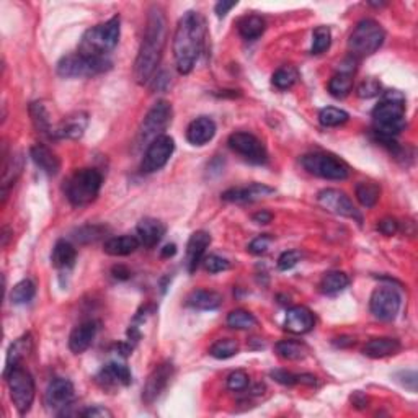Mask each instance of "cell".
<instances>
[{
  "label": "cell",
  "mask_w": 418,
  "mask_h": 418,
  "mask_svg": "<svg viewBox=\"0 0 418 418\" xmlns=\"http://www.w3.org/2000/svg\"><path fill=\"white\" fill-rule=\"evenodd\" d=\"M76 399V390H74V384L66 378H54L47 384L45 402L47 409L56 412V414H62L67 407Z\"/></svg>",
  "instance_id": "9a60e30c"
},
{
  "label": "cell",
  "mask_w": 418,
  "mask_h": 418,
  "mask_svg": "<svg viewBox=\"0 0 418 418\" xmlns=\"http://www.w3.org/2000/svg\"><path fill=\"white\" fill-rule=\"evenodd\" d=\"M248 384H250V378H248L245 371H240V369L231 373L229 378H227V388L234 390V393H243L248 388Z\"/></svg>",
  "instance_id": "bcb514c9"
},
{
  "label": "cell",
  "mask_w": 418,
  "mask_h": 418,
  "mask_svg": "<svg viewBox=\"0 0 418 418\" xmlns=\"http://www.w3.org/2000/svg\"><path fill=\"white\" fill-rule=\"evenodd\" d=\"M317 203L332 214L342 216V218H350L356 222L363 221L361 214H359V211L354 208L350 197L337 188L322 190V192L317 195Z\"/></svg>",
  "instance_id": "5bb4252c"
},
{
  "label": "cell",
  "mask_w": 418,
  "mask_h": 418,
  "mask_svg": "<svg viewBox=\"0 0 418 418\" xmlns=\"http://www.w3.org/2000/svg\"><path fill=\"white\" fill-rule=\"evenodd\" d=\"M274 350H277V354L279 358L288 359V361H301V359L308 356V347H306L304 343L294 340L278 342Z\"/></svg>",
  "instance_id": "e575fe53"
},
{
  "label": "cell",
  "mask_w": 418,
  "mask_h": 418,
  "mask_svg": "<svg viewBox=\"0 0 418 418\" xmlns=\"http://www.w3.org/2000/svg\"><path fill=\"white\" fill-rule=\"evenodd\" d=\"M239 353V343L234 338H222L209 348V354L216 359H229Z\"/></svg>",
  "instance_id": "b9f144b4"
},
{
  "label": "cell",
  "mask_w": 418,
  "mask_h": 418,
  "mask_svg": "<svg viewBox=\"0 0 418 418\" xmlns=\"http://www.w3.org/2000/svg\"><path fill=\"white\" fill-rule=\"evenodd\" d=\"M110 69L111 61L108 57H92L81 54V52L64 56L57 62V74L64 79L95 77L103 72H108Z\"/></svg>",
  "instance_id": "ba28073f"
},
{
  "label": "cell",
  "mask_w": 418,
  "mask_h": 418,
  "mask_svg": "<svg viewBox=\"0 0 418 418\" xmlns=\"http://www.w3.org/2000/svg\"><path fill=\"white\" fill-rule=\"evenodd\" d=\"M273 193L274 188L272 187H267L263 183H252L248 187L227 190V192L222 193V199L227 201V203H253V201L269 197Z\"/></svg>",
  "instance_id": "44dd1931"
},
{
  "label": "cell",
  "mask_w": 418,
  "mask_h": 418,
  "mask_svg": "<svg viewBox=\"0 0 418 418\" xmlns=\"http://www.w3.org/2000/svg\"><path fill=\"white\" fill-rule=\"evenodd\" d=\"M33 352V337L31 333H25L20 338H17L12 345H10L7 352V359H5V369L4 373L10 371L15 366H20L23 363V359Z\"/></svg>",
  "instance_id": "83f0119b"
},
{
  "label": "cell",
  "mask_w": 418,
  "mask_h": 418,
  "mask_svg": "<svg viewBox=\"0 0 418 418\" xmlns=\"http://www.w3.org/2000/svg\"><path fill=\"white\" fill-rule=\"evenodd\" d=\"M303 167L312 175L325 180H347L350 177V167L342 158L327 152H312L301 158Z\"/></svg>",
  "instance_id": "30bf717a"
},
{
  "label": "cell",
  "mask_w": 418,
  "mask_h": 418,
  "mask_svg": "<svg viewBox=\"0 0 418 418\" xmlns=\"http://www.w3.org/2000/svg\"><path fill=\"white\" fill-rule=\"evenodd\" d=\"M348 284H350V278H348L347 273L329 272L322 277L319 288L322 293L327 296H337L340 294L342 291H345L348 288Z\"/></svg>",
  "instance_id": "836d02e7"
},
{
  "label": "cell",
  "mask_w": 418,
  "mask_h": 418,
  "mask_svg": "<svg viewBox=\"0 0 418 418\" xmlns=\"http://www.w3.org/2000/svg\"><path fill=\"white\" fill-rule=\"evenodd\" d=\"M23 170V156L20 152H15L10 157L5 158L4 163V170H2V201L7 199V195L10 192V188L17 183L18 177L22 175Z\"/></svg>",
  "instance_id": "f1b7e54d"
},
{
  "label": "cell",
  "mask_w": 418,
  "mask_h": 418,
  "mask_svg": "<svg viewBox=\"0 0 418 418\" xmlns=\"http://www.w3.org/2000/svg\"><path fill=\"white\" fill-rule=\"evenodd\" d=\"M227 325L236 330H248L257 325V319L252 312L245 309H236L227 315Z\"/></svg>",
  "instance_id": "f35d334b"
},
{
  "label": "cell",
  "mask_w": 418,
  "mask_h": 418,
  "mask_svg": "<svg viewBox=\"0 0 418 418\" xmlns=\"http://www.w3.org/2000/svg\"><path fill=\"white\" fill-rule=\"evenodd\" d=\"M136 232L141 245L152 248L162 240L163 236H166V226H163L162 221H158L156 218H144L137 222Z\"/></svg>",
  "instance_id": "d4e9b609"
},
{
  "label": "cell",
  "mask_w": 418,
  "mask_h": 418,
  "mask_svg": "<svg viewBox=\"0 0 418 418\" xmlns=\"http://www.w3.org/2000/svg\"><path fill=\"white\" fill-rule=\"evenodd\" d=\"M2 234H4V236H2V245H4V247H7V243H8V229H7V227H5Z\"/></svg>",
  "instance_id": "94428289"
},
{
  "label": "cell",
  "mask_w": 418,
  "mask_h": 418,
  "mask_svg": "<svg viewBox=\"0 0 418 418\" xmlns=\"http://www.w3.org/2000/svg\"><path fill=\"white\" fill-rule=\"evenodd\" d=\"M350 120V115L345 110L335 108V107H327L322 108L319 113V121L325 128H337V126L345 124Z\"/></svg>",
  "instance_id": "ab89813d"
},
{
  "label": "cell",
  "mask_w": 418,
  "mask_h": 418,
  "mask_svg": "<svg viewBox=\"0 0 418 418\" xmlns=\"http://www.w3.org/2000/svg\"><path fill=\"white\" fill-rule=\"evenodd\" d=\"M175 151V141L170 136L163 134L157 137L147 146L141 162V172L142 173H154L161 170L167 166V162L170 161V157Z\"/></svg>",
  "instance_id": "4fadbf2b"
},
{
  "label": "cell",
  "mask_w": 418,
  "mask_h": 418,
  "mask_svg": "<svg viewBox=\"0 0 418 418\" xmlns=\"http://www.w3.org/2000/svg\"><path fill=\"white\" fill-rule=\"evenodd\" d=\"M173 373H175V368L168 361L161 363L158 366L152 369V373L147 376L144 389H142V400H144V404H154L158 397L162 395L163 390L167 389L168 383L173 378Z\"/></svg>",
  "instance_id": "2e32d148"
},
{
  "label": "cell",
  "mask_w": 418,
  "mask_h": 418,
  "mask_svg": "<svg viewBox=\"0 0 418 418\" xmlns=\"http://www.w3.org/2000/svg\"><path fill=\"white\" fill-rule=\"evenodd\" d=\"M97 332L98 324L93 320L82 322L81 325H77L71 332V337H69V348H71V352L76 354L87 352L92 347L95 337H97Z\"/></svg>",
  "instance_id": "603a6c76"
},
{
  "label": "cell",
  "mask_w": 418,
  "mask_h": 418,
  "mask_svg": "<svg viewBox=\"0 0 418 418\" xmlns=\"http://www.w3.org/2000/svg\"><path fill=\"white\" fill-rule=\"evenodd\" d=\"M30 157L35 162V166L43 170L46 175L54 177L57 172L61 170V161L56 156V152H52L50 147L45 144H36L30 149Z\"/></svg>",
  "instance_id": "484cf974"
},
{
  "label": "cell",
  "mask_w": 418,
  "mask_h": 418,
  "mask_svg": "<svg viewBox=\"0 0 418 418\" xmlns=\"http://www.w3.org/2000/svg\"><path fill=\"white\" fill-rule=\"evenodd\" d=\"M402 298L393 286H379L373 291L369 299V309L378 320L390 322L399 314Z\"/></svg>",
  "instance_id": "8fae6325"
},
{
  "label": "cell",
  "mask_w": 418,
  "mask_h": 418,
  "mask_svg": "<svg viewBox=\"0 0 418 418\" xmlns=\"http://www.w3.org/2000/svg\"><path fill=\"white\" fill-rule=\"evenodd\" d=\"M227 144L236 154L242 156L247 162L257 163V166H262L268 161V152L265 149L263 142L258 139L257 136L250 134V132L245 131H237L234 134L229 136V141Z\"/></svg>",
  "instance_id": "7c38bea8"
},
{
  "label": "cell",
  "mask_w": 418,
  "mask_h": 418,
  "mask_svg": "<svg viewBox=\"0 0 418 418\" xmlns=\"http://www.w3.org/2000/svg\"><path fill=\"white\" fill-rule=\"evenodd\" d=\"M405 124V97L397 90H389L373 110L374 134L378 136L379 142L393 141L404 131Z\"/></svg>",
  "instance_id": "3957f363"
},
{
  "label": "cell",
  "mask_w": 418,
  "mask_h": 418,
  "mask_svg": "<svg viewBox=\"0 0 418 418\" xmlns=\"http://www.w3.org/2000/svg\"><path fill=\"white\" fill-rule=\"evenodd\" d=\"M167 43V17L161 5H152L147 12V22L142 43L134 62V79L139 86L152 81L161 64Z\"/></svg>",
  "instance_id": "6da1fadb"
},
{
  "label": "cell",
  "mask_w": 418,
  "mask_h": 418,
  "mask_svg": "<svg viewBox=\"0 0 418 418\" xmlns=\"http://www.w3.org/2000/svg\"><path fill=\"white\" fill-rule=\"evenodd\" d=\"M172 105L166 102V100H158L154 107L147 111L144 120H142L139 132H137V144L149 146L157 137L163 136V132L167 131L172 123Z\"/></svg>",
  "instance_id": "9c48e42d"
},
{
  "label": "cell",
  "mask_w": 418,
  "mask_h": 418,
  "mask_svg": "<svg viewBox=\"0 0 418 418\" xmlns=\"http://www.w3.org/2000/svg\"><path fill=\"white\" fill-rule=\"evenodd\" d=\"M206 38V22L203 15L195 10L183 13L178 20L175 35H173V56L180 74L187 76L193 71L198 57L203 51Z\"/></svg>",
  "instance_id": "7a4b0ae2"
},
{
  "label": "cell",
  "mask_w": 418,
  "mask_h": 418,
  "mask_svg": "<svg viewBox=\"0 0 418 418\" xmlns=\"http://www.w3.org/2000/svg\"><path fill=\"white\" fill-rule=\"evenodd\" d=\"M298 384L317 385L319 384V379H317L314 374H298Z\"/></svg>",
  "instance_id": "680465c9"
},
{
  "label": "cell",
  "mask_w": 418,
  "mask_h": 418,
  "mask_svg": "<svg viewBox=\"0 0 418 418\" xmlns=\"http://www.w3.org/2000/svg\"><path fill=\"white\" fill-rule=\"evenodd\" d=\"M381 90H383V87H381V82L378 79L369 77L366 81L359 83L356 88V95L359 98H374L378 97V95H381Z\"/></svg>",
  "instance_id": "f6af8a7d"
},
{
  "label": "cell",
  "mask_w": 418,
  "mask_h": 418,
  "mask_svg": "<svg viewBox=\"0 0 418 418\" xmlns=\"http://www.w3.org/2000/svg\"><path fill=\"white\" fill-rule=\"evenodd\" d=\"M88 126V115L86 111H76L67 115L52 128V139H79L83 136Z\"/></svg>",
  "instance_id": "e0dca14e"
},
{
  "label": "cell",
  "mask_w": 418,
  "mask_h": 418,
  "mask_svg": "<svg viewBox=\"0 0 418 418\" xmlns=\"http://www.w3.org/2000/svg\"><path fill=\"white\" fill-rule=\"evenodd\" d=\"M236 5H237V2H226V0H222V2L216 4L214 12H216V15H218L219 18H222V17H226V15L231 12V10L234 8Z\"/></svg>",
  "instance_id": "db71d44e"
},
{
  "label": "cell",
  "mask_w": 418,
  "mask_h": 418,
  "mask_svg": "<svg viewBox=\"0 0 418 418\" xmlns=\"http://www.w3.org/2000/svg\"><path fill=\"white\" fill-rule=\"evenodd\" d=\"M253 221L257 222V224H269V222L273 221V214L269 213V211H258V213L253 214Z\"/></svg>",
  "instance_id": "9f6ffc18"
},
{
  "label": "cell",
  "mask_w": 418,
  "mask_h": 418,
  "mask_svg": "<svg viewBox=\"0 0 418 418\" xmlns=\"http://www.w3.org/2000/svg\"><path fill=\"white\" fill-rule=\"evenodd\" d=\"M385 40V31L376 20H361L348 38V51L353 59L373 56L383 46Z\"/></svg>",
  "instance_id": "8992f818"
},
{
  "label": "cell",
  "mask_w": 418,
  "mask_h": 418,
  "mask_svg": "<svg viewBox=\"0 0 418 418\" xmlns=\"http://www.w3.org/2000/svg\"><path fill=\"white\" fill-rule=\"evenodd\" d=\"M378 231L384 236H394L397 234V231H399V222H397L394 218H384L379 221Z\"/></svg>",
  "instance_id": "816d5d0a"
},
{
  "label": "cell",
  "mask_w": 418,
  "mask_h": 418,
  "mask_svg": "<svg viewBox=\"0 0 418 418\" xmlns=\"http://www.w3.org/2000/svg\"><path fill=\"white\" fill-rule=\"evenodd\" d=\"M201 263H203L206 272H209V273H221V272H226V269L231 268L229 260H226V258H222L219 255L204 257Z\"/></svg>",
  "instance_id": "7dc6e473"
},
{
  "label": "cell",
  "mask_w": 418,
  "mask_h": 418,
  "mask_svg": "<svg viewBox=\"0 0 418 418\" xmlns=\"http://www.w3.org/2000/svg\"><path fill=\"white\" fill-rule=\"evenodd\" d=\"M299 72L293 66H283L273 74V86L279 90H288L298 82Z\"/></svg>",
  "instance_id": "60d3db41"
},
{
  "label": "cell",
  "mask_w": 418,
  "mask_h": 418,
  "mask_svg": "<svg viewBox=\"0 0 418 418\" xmlns=\"http://www.w3.org/2000/svg\"><path fill=\"white\" fill-rule=\"evenodd\" d=\"M400 350H402V345L399 340H395V338H389V337H381V338H373V340H369L366 345L363 347V354L373 359H381V358L394 356V354H397Z\"/></svg>",
  "instance_id": "4316f807"
},
{
  "label": "cell",
  "mask_w": 418,
  "mask_h": 418,
  "mask_svg": "<svg viewBox=\"0 0 418 418\" xmlns=\"http://www.w3.org/2000/svg\"><path fill=\"white\" fill-rule=\"evenodd\" d=\"M352 404L356 407L358 410H363V409H366V407H368L369 399L363 393H359V390H358V393H354L352 395Z\"/></svg>",
  "instance_id": "11a10c76"
},
{
  "label": "cell",
  "mask_w": 418,
  "mask_h": 418,
  "mask_svg": "<svg viewBox=\"0 0 418 418\" xmlns=\"http://www.w3.org/2000/svg\"><path fill=\"white\" fill-rule=\"evenodd\" d=\"M315 325V317L312 310L306 306H294L291 308L284 319V330L294 335H304L309 333Z\"/></svg>",
  "instance_id": "ffe728a7"
},
{
  "label": "cell",
  "mask_w": 418,
  "mask_h": 418,
  "mask_svg": "<svg viewBox=\"0 0 418 418\" xmlns=\"http://www.w3.org/2000/svg\"><path fill=\"white\" fill-rule=\"evenodd\" d=\"M107 227L103 226H86L81 227L76 232V240L82 242V243H90V242H97L102 239V237L107 234Z\"/></svg>",
  "instance_id": "ee69618b"
},
{
  "label": "cell",
  "mask_w": 418,
  "mask_h": 418,
  "mask_svg": "<svg viewBox=\"0 0 418 418\" xmlns=\"http://www.w3.org/2000/svg\"><path fill=\"white\" fill-rule=\"evenodd\" d=\"M4 378L7 381L10 399H12L15 409L18 410L20 415H26L30 412L31 405H33L36 394L33 376L20 364V366H15L10 371L4 373Z\"/></svg>",
  "instance_id": "52a82bcc"
},
{
  "label": "cell",
  "mask_w": 418,
  "mask_h": 418,
  "mask_svg": "<svg viewBox=\"0 0 418 418\" xmlns=\"http://www.w3.org/2000/svg\"><path fill=\"white\" fill-rule=\"evenodd\" d=\"M82 417H87V418H113V412L105 409V407H102V405H95V407H90V409H87V410H83Z\"/></svg>",
  "instance_id": "f5cc1de1"
},
{
  "label": "cell",
  "mask_w": 418,
  "mask_h": 418,
  "mask_svg": "<svg viewBox=\"0 0 418 418\" xmlns=\"http://www.w3.org/2000/svg\"><path fill=\"white\" fill-rule=\"evenodd\" d=\"M120 33L121 18L116 15L108 22L88 28L82 36L81 45H79V52L92 57H108L110 52L118 45Z\"/></svg>",
  "instance_id": "277c9868"
},
{
  "label": "cell",
  "mask_w": 418,
  "mask_h": 418,
  "mask_svg": "<svg viewBox=\"0 0 418 418\" xmlns=\"http://www.w3.org/2000/svg\"><path fill=\"white\" fill-rule=\"evenodd\" d=\"M177 253V245L175 243H168V245H166L162 248V257L163 258H170Z\"/></svg>",
  "instance_id": "91938a15"
},
{
  "label": "cell",
  "mask_w": 418,
  "mask_h": 418,
  "mask_svg": "<svg viewBox=\"0 0 418 418\" xmlns=\"http://www.w3.org/2000/svg\"><path fill=\"white\" fill-rule=\"evenodd\" d=\"M111 273H113V277L116 279H129L131 278V272L123 265H118V267H113L111 269Z\"/></svg>",
  "instance_id": "6f0895ef"
},
{
  "label": "cell",
  "mask_w": 418,
  "mask_h": 418,
  "mask_svg": "<svg viewBox=\"0 0 418 418\" xmlns=\"http://www.w3.org/2000/svg\"><path fill=\"white\" fill-rule=\"evenodd\" d=\"M356 62L353 57L342 62L338 72L329 81V92L335 98H345L353 88V74L356 71Z\"/></svg>",
  "instance_id": "7402d4cb"
},
{
  "label": "cell",
  "mask_w": 418,
  "mask_h": 418,
  "mask_svg": "<svg viewBox=\"0 0 418 418\" xmlns=\"http://www.w3.org/2000/svg\"><path fill=\"white\" fill-rule=\"evenodd\" d=\"M237 28H239V33L243 40L255 41L265 33L267 23H265V20L260 17V15H247V17L239 20Z\"/></svg>",
  "instance_id": "d6a6232c"
},
{
  "label": "cell",
  "mask_w": 418,
  "mask_h": 418,
  "mask_svg": "<svg viewBox=\"0 0 418 418\" xmlns=\"http://www.w3.org/2000/svg\"><path fill=\"white\" fill-rule=\"evenodd\" d=\"M332 43V31L329 26H317L312 35V47L310 54H322L330 47Z\"/></svg>",
  "instance_id": "7bdbcfd3"
},
{
  "label": "cell",
  "mask_w": 418,
  "mask_h": 418,
  "mask_svg": "<svg viewBox=\"0 0 418 418\" xmlns=\"http://www.w3.org/2000/svg\"><path fill=\"white\" fill-rule=\"evenodd\" d=\"M95 381L102 385L103 389H115L118 385H129L131 384V371L129 368L123 363L110 361L105 364L102 371L97 374Z\"/></svg>",
  "instance_id": "d6986e66"
},
{
  "label": "cell",
  "mask_w": 418,
  "mask_h": 418,
  "mask_svg": "<svg viewBox=\"0 0 418 418\" xmlns=\"http://www.w3.org/2000/svg\"><path fill=\"white\" fill-rule=\"evenodd\" d=\"M30 115H31V121H33L36 131L41 132V134L51 137L52 128H54V126L51 124L50 113H47L45 103L43 102L31 103L30 105Z\"/></svg>",
  "instance_id": "d590c367"
},
{
  "label": "cell",
  "mask_w": 418,
  "mask_h": 418,
  "mask_svg": "<svg viewBox=\"0 0 418 418\" xmlns=\"http://www.w3.org/2000/svg\"><path fill=\"white\" fill-rule=\"evenodd\" d=\"M354 195L363 208H373L379 201L381 187L376 182H359L354 188Z\"/></svg>",
  "instance_id": "8d00e7d4"
},
{
  "label": "cell",
  "mask_w": 418,
  "mask_h": 418,
  "mask_svg": "<svg viewBox=\"0 0 418 418\" xmlns=\"http://www.w3.org/2000/svg\"><path fill=\"white\" fill-rule=\"evenodd\" d=\"M77 252L71 242L67 240H57L51 253V265L54 268L67 269L72 268L76 263Z\"/></svg>",
  "instance_id": "1f68e13d"
},
{
  "label": "cell",
  "mask_w": 418,
  "mask_h": 418,
  "mask_svg": "<svg viewBox=\"0 0 418 418\" xmlns=\"http://www.w3.org/2000/svg\"><path fill=\"white\" fill-rule=\"evenodd\" d=\"M216 134V123L208 116H199L193 120L187 128V139L193 146H204L213 141Z\"/></svg>",
  "instance_id": "cb8c5ba5"
},
{
  "label": "cell",
  "mask_w": 418,
  "mask_h": 418,
  "mask_svg": "<svg viewBox=\"0 0 418 418\" xmlns=\"http://www.w3.org/2000/svg\"><path fill=\"white\" fill-rule=\"evenodd\" d=\"M222 304V296L216 291H206L198 289L193 291L192 294L187 298V306L197 310H214L221 308Z\"/></svg>",
  "instance_id": "4dcf8cb0"
},
{
  "label": "cell",
  "mask_w": 418,
  "mask_h": 418,
  "mask_svg": "<svg viewBox=\"0 0 418 418\" xmlns=\"http://www.w3.org/2000/svg\"><path fill=\"white\" fill-rule=\"evenodd\" d=\"M102 183L103 177L97 168H81L64 182L66 198L72 206L82 208L97 199Z\"/></svg>",
  "instance_id": "5b68a950"
},
{
  "label": "cell",
  "mask_w": 418,
  "mask_h": 418,
  "mask_svg": "<svg viewBox=\"0 0 418 418\" xmlns=\"http://www.w3.org/2000/svg\"><path fill=\"white\" fill-rule=\"evenodd\" d=\"M36 294V286L31 279H22V281L15 284L10 291V301L15 306H23L33 301Z\"/></svg>",
  "instance_id": "74e56055"
},
{
  "label": "cell",
  "mask_w": 418,
  "mask_h": 418,
  "mask_svg": "<svg viewBox=\"0 0 418 418\" xmlns=\"http://www.w3.org/2000/svg\"><path fill=\"white\" fill-rule=\"evenodd\" d=\"M272 378L283 385L298 384V374L289 373L286 369H274V371H272Z\"/></svg>",
  "instance_id": "f907efd6"
},
{
  "label": "cell",
  "mask_w": 418,
  "mask_h": 418,
  "mask_svg": "<svg viewBox=\"0 0 418 418\" xmlns=\"http://www.w3.org/2000/svg\"><path fill=\"white\" fill-rule=\"evenodd\" d=\"M141 242L136 236H118L111 237L107 242H105L103 250L107 255L111 257H126L134 253L137 248H139Z\"/></svg>",
  "instance_id": "f546056e"
},
{
  "label": "cell",
  "mask_w": 418,
  "mask_h": 418,
  "mask_svg": "<svg viewBox=\"0 0 418 418\" xmlns=\"http://www.w3.org/2000/svg\"><path fill=\"white\" fill-rule=\"evenodd\" d=\"M211 245V236L206 231H197L190 236L187 243V257H185V267L188 273H195L199 263L203 262L206 248Z\"/></svg>",
  "instance_id": "ac0fdd59"
},
{
  "label": "cell",
  "mask_w": 418,
  "mask_h": 418,
  "mask_svg": "<svg viewBox=\"0 0 418 418\" xmlns=\"http://www.w3.org/2000/svg\"><path fill=\"white\" fill-rule=\"evenodd\" d=\"M301 258H303V255H301V252L298 250L283 252L278 258V268L281 269V272H288V269L294 268L296 265L301 262Z\"/></svg>",
  "instance_id": "c3c4849f"
},
{
  "label": "cell",
  "mask_w": 418,
  "mask_h": 418,
  "mask_svg": "<svg viewBox=\"0 0 418 418\" xmlns=\"http://www.w3.org/2000/svg\"><path fill=\"white\" fill-rule=\"evenodd\" d=\"M272 242H273V237H269L268 234H263L250 242V245H248V252H250L252 255H263V253L268 252Z\"/></svg>",
  "instance_id": "681fc988"
}]
</instances>
